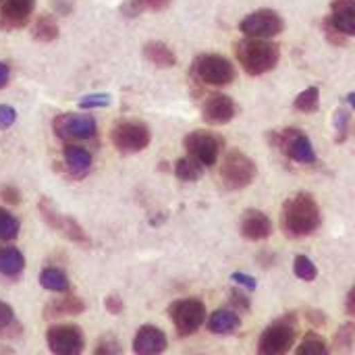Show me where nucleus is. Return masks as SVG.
<instances>
[{
  "mask_svg": "<svg viewBox=\"0 0 355 355\" xmlns=\"http://www.w3.org/2000/svg\"><path fill=\"white\" fill-rule=\"evenodd\" d=\"M281 223H283L285 235L293 239L308 237L316 233L322 223L320 208L310 193H297L285 202L283 212H281Z\"/></svg>",
  "mask_w": 355,
  "mask_h": 355,
  "instance_id": "f257e3e1",
  "label": "nucleus"
},
{
  "mask_svg": "<svg viewBox=\"0 0 355 355\" xmlns=\"http://www.w3.org/2000/svg\"><path fill=\"white\" fill-rule=\"evenodd\" d=\"M235 52H237L241 67L250 75H264V73L272 71L281 58L279 46L264 37H248L237 44Z\"/></svg>",
  "mask_w": 355,
  "mask_h": 355,
  "instance_id": "f03ea898",
  "label": "nucleus"
},
{
  "mask_svg": "<svg viewBox=\"0 0 355 355\" xmlns=\"http://www.w3.org/2000/svg\"><path fill=\"white\" fill-rule=\"evenodd\" d=\"M256 175H258L256 162L248 154H243L239 150H231L223 158V164H220V171H218L220 183L229 191H241V189L250 187L254 183Z\"/></svg>",
  "mask_w": 355,
  "mask_h": 355,
  "instance_id": "7ed1b4c3",
  "label": "nucleus"
},
{
  "mask_svg": "<svg viewBox=\"0 0 355 355\" xmlns=\"http://www.w3.org/2000/svg\"><path fill=\"white\" fill-rule=\"evenodd\" d=\"M110 139H112V146L121 154H137V152H141V150H146L150 146L152 133H150V129H148V125L144 121L125 119V121H119L112 127Z\"/></svg>",
  "mask_w": 355,
  "mask_h": 355,
  "instance_id": "20e7f679",
  "label": "nucleus"
},
{
  "mask_svg": "<svg viewBox=\"0 0 355 355\" xmlns=\"http://www.w3.org/2000/svg\"><path fill=\"white\" fill-rule=\"evenodd\" d=\"M52 131L58 139H64V141L94 139L98 135V123L92 114L67 112V114L54 116Z\"/></svg>",
  "mask_w": 355,
  "mask_h": 355,
  "instance_id": "39448f33",
  "label": "nucleus"
},
{
  "mask_svg": "<svg viewBox=\"0 0 355 355\" xmlns=\"http://www.w3.org/2000/svg\"><path fill=\"white\" fill-rule=\"evenodd\" d=\"M40 214H42L44 223L50 229H54L58 235H62L64 239H69V241H73L77 245H83V248H89L92 245L89 235L81 229V225L73 216H67V214L56 212V208L48 200H42L40 202Z\"/></svg>",
  "mask_w": 355,
  "mask_h": 355,
  "instance_id": "423d86ee",
  "label": "nucleus"
},
{
  "mask_svg": "<svg viewBox=\"0 0 355 355\" xmlns=\"http://www.w3.org/2000/svg\"><path fill=\"white\" fill-rule=\"evenodd\" d=\"M295 341V318H283L275 320L260 337L258 352L262 355H281L287 354L293 347Z\"/></svg>",
  "mask_w": 355,
  "mask_h": 355,
  "instance_id": "0eeeda50",
  "label": "nucleus"
},
{
  "mask_svg": "<svg viewBox=\"0 0 355 355\" xmlns=\"http://www.w3.org/2000/svg\"><path fill=\"white\" fill-rule=\"evenodd\" d=\"M179 337H189L206 322V308L200 300H179L168 310Z\"/></svg>",
  "mask_w": 355,
  "mask_h": 355,
  "instance_id": "6e6552de",
  "label": "nucleus"
},
{
  "mask_svg": "<svg viewBox=\"0 0 355 355\" xmlns=\"http://www.w3.org/2000/svg\"><path fill=\"white\" fill-rule=\"evenodd\" d=\"M193 73L202 83L216 87L229 85L235 79L233 64L220 54H202L193 64Z\"/></svg>",
  "mask_w": 355,
  "mask_h": 355,
  "instance_id": "1a4fd4ad",
  "label": "nucleus"
},
{
  "mask_svg": "<svg viewBox=\"0 0 355 355\" xmlns=\"http://www.w3.org/2000/svg\"><path fill=\"white\" fill-rule=\"evenodd\" d=\"M223 137L212 131H193L185 137V150L189 156L200 160L204 166L216 164L220 150H223Z\"/></svg>",
  "mask_w": 355,
  "mask_h": 355,
  "instance_id": "9d476101",
  "label": "nucleus"
},
{
  "mask_svg": "<svg viewBox=\"0 0 355 355\" xmlns=\"http://www.w3.org/2000/svg\"><path fill=\"white\" fill-rule=\"evenodd\" d=\"M48 349L56 355H77L83 352L85 339L81 329L71 324H56L46 331Z\"/></svg>",
  "mask_w": 355,
  "mask_h": 355,
  "instance_id": "9b49d317",
  "label": "nucleus"
},
{
  "mask_svg": "<svg viewBox=\"0 0 355 355\" xmlns=\"http://www.w3.org/2000/svg\"><path fill=\"white\" fill-rule=\"evenodd\" d=\"M239 29L245 37H264L270 40L275 35H279L283 31V19L268 8L256 10L252 15H248L241 23Z\"/></svg>",
  "mask_w": 355,
  "mask_h": 355,
  "instance_id": "f8f14e48",
  "label": "nucleus"
},
{
  "mask_svg": "<svg viewBox=\"0 0 355 355\" xmlns=\"http://www.w3.org/2000/svg\"><path fill=\"white\" fill-rule=\"evenodd\" d=\"M277 144L283 148V152L300 162V164H312L316 162V150L310 141V137L306 133H302L300 129H285L281 133V137L277 139Z\"/></svg>",
  "mask_w": 355,
  "mask_h": 355,
  "instance_id": "ddd939ff",
  "label": "nucleus"
},
{
  "mask_svg": "<svg viewBox=\"0 0 355 355\" xmlns=\"http://www.w3.org/2000/svg\"><path fill=\"white\" fill-rule=\"evenodd\" d=\"M35 0H6L0 8V27L10 31L23 27L31 12H33Z\"/></svg>",
  "mask_w": 355,
  "mask_h": 355,
  "instance_id": "4468645a",
  "label": "nucleus"
},
{
  "mask_svg": "<svg viewBox=\"0 0 355 355\" xmlns=\"http://www.w3.org/2000/svg\"><path fill=\"white\" fill-rule=\"evenodd\" d=\"M202 114L212 125H227V123H231L235 119L237 106H235V102L229 96L216 94V96H212V98L206 100Z\"/></svg>",
  "mask_w": 355,
  "mask_h": 355,
  "instance_id": "2eb2a0df",
  "label": "nucleus"
},
{
  "mask_svg": "<svg viewBox=\"0 0 355 355\" xmlns=\"http://www.w3.org/2000/svg\"><path fill=\"white\" fill-rule=\"evenodd\" d=\"M241 235L248 241H262L272 235V220L260 210H248L241 216Z\"/></svg>",
  "mask_w": 355,
  "mask_h": 355,
  "instance_id": "dca6fc26",
  "label": "nucleus"
},
{
  "mask_svg": "<svg viewBox=\"0 0 355 355\" xmlns=\"http://www.w3.org/2000/svg\"><path fill=\"white\" fill-rule=\"evenodd\" d=\"M62 158H64V164H67V173L75 179H81L89 173L92 168V162H94V156L89 150L77 146V144H67L62 148Z\"/></svg>",
  "mask_w": 355,
  "mask_h": 355,
  "instance_id": "f3484780",
  "label": "nucleus"
},
{
  "mask_svg": "<svg viewBox=\"0 0 355 355\" xmlns=\"http://www.w3.org/2000/svg\"><path fill=\"white\" fill-rule=\"evenodd\" d=\"M329 23L341 35H355V0H335Z\"/></svg>",
  "mask_w": 355,
  "mask_h": 355,
  "instance_id": "a211bd4d",
  "label": "nucleus"
},
{
  "mask_svg": "<svg viewBox=\"0 0 355 355\" xmlns=\"http://www.w3.org/2000/svg\"><path fill=\"white\" fill-rule=\"evenodd\" d=\"M166 349V335L156 327H141L133 341V352L139 355L162 354Z\"/></svg>",
  "mask_w": 355,
  "mask_h": 355,
  "instance_id": "6ab92c4d",
  "label": "nucleus"
},
{
  "mask_svg": "<svg viewBox=\"0 0 355 355\" xmlns=\"http://www.w3.org/2000/svg\"><path fill=\"white\" fill-rule=\"evenodd\" d=\"M85 310V302L71 295V293H64L60 300H52L46 304L44 308V318L46 320H60L64 316H77Z\"/></svg>",
  "mask_w": 355,
  "mask_h": 355,
  "instance_id": "aec40b11",
  "label": "nucleus"
},
{
  "mask_svg": "<svg viewBox=\"0 0 355 355\" xmlns=\"http://www.w3.org/2000/svg\"><path fill=\"white\" fill-rule=\"evenodd\" d=\"M25 270V258L17 248L0 245V275L6 279H19Z\"/></svg>",
  "mask_w": 355,
  "mask_h": 355,
  "instance_id": "412c9836",
  "label": "nucleus"
},
{
  "mask_svg": "<svg viewBox=\"0 0 355 355\" xmlns=\"http://www.w3.org/2000/svg\"><path fill=\"white\" fill-rule=\"evenodd\" d=\"M144 56L158 69H168V67H175V62H177L175 52L164 42H156V40H152L144 46Z\"/></svg>",
  "mask_w": 355,
  "mask_h": 355,
  "instance_id": "4be33fe9",
  "label": "nucleus"
},
{
  "mask_svg": "<svg viewBox=\"0 0 355 355\" xmlns=\"http://www.w3.org/2000/svg\"><path fill=\"white\" fill-rule=\"evenodd\" d=\"M239 316L233 312V310H216L208 320H206V327L210 333L214 335H229L233 333L237 327H239Z\"/></svg>",
  "mask_w": 355,
  "mask_h": 355,
  "instance_id": "5701e85b",
  "label": "nucleus"
},
{
  "mask_svg": "<svg viewBox=\"0 0 355 355\" xmlns=\"http://www.w3.org/2000/svg\"><path fill=\"white\" fill-rule=\"evenodd\" d=\"M31 35H33L35 42L48 44V42H54V40L60 35V27H58V23H56L54 17H50V15H40V17L33 21V25H31Z\"/></svg>",
  "mask_w": 355,
  "mask_h": 355,
  "instance_id": "b1692460",
  "label": "nucleus"
},
{
  "mask_svg": "<svg viewBox=\"0 0 355 355\" xmlns=\"http://www.w3.org/2000/svg\"><path fill=\"white\" fill-rule=\"evenodd\" d=\"M40 285L46 291H54V293H69L71 291V283L67 279V275L60 268H44L40 272Z\"/></svg>",
  "mask_w": 355,
  "mask_h": 355,
  "instance_id": "393cba45",
  "label": "nucleus"
},
{
  "mask_svg": "<svg viewBox=\"0 0 355 355\" xmlns=\"http://www.w3.org/2000/svg\"><path fill=\"white\" fill-rule=\"evenodd\" d=\"M202 173H204V164H202L200 160H196L193 156H183V158H179L177 164H175V175H177V179H179V181H185V183L198 181V179L202 177Z\"/></svg>",
  "mask_w": 355,
  "mask_h": 355,
  "instance_id": "a878e982",
  "label": "nucleus"
},
{
  "mask_svg": "<svg viewBox=\"0 0 355 355\" xmlns=\"http://www.w3.org/2000/svg\"><path fill=\"white\" fill-rule=\"evenodd\" d=\"M21 335V327L12 308L6 302H0V339H15Z\"/></svg>",
  "mask_w": 355,
  "mask_h": 355,
  "instance_id": "bb28decb",
  "label": "nucleus"
},
{
  "mask_svg": "<svg viewBox=\"0 0 355 355\" xmlns=\"http://www.w3.org/2000/svg\"><path fill=\"white\" fill-rule=\"evenodd\" d=\"M295 110L300 112H316L318 106H320V89L316 85L304 89L297 98H295Z\"/></svg>",
  "mask_w": 355,
  "mask_h": 355,
  "instance_id": "cd10ccee",
  "label": "nucleus"
},
{
  "mask_svg": "<svg viewBox=\"0 0 355 355\" xmlns=\"http://www.w3.org/2000/svg\"><path fill=\"white\" fill-rule=\"evenodd\" d=\"M19 235V220L6 208H0V243L12 241Z\"/></svg>",
  "mask_w": 355,
  "mask_h": 355,
  "instance_id": "c85d7f7f",
  "label": "nucleus"
},
{
  "mask_svg": "<svg viewBox=\"0 0 355 355\" xmlns=\"http://www.w3.org/2000/svg\"><path fill=\"white\" fill-rule=\"evenodd\" d=\"M293 272H295L297 279H302V281H306V283H310V281H314V279L318 277L316 264H314L308 256H304V254H300V256L295 258V262H293Z\"/></svg>",
  "mask_w": 355,
  "mask_h": 355,
  "instance_id": "c756f323",
  "label": "nucleus"
},
{
  "mask_svg": "<svg viewBox=\"0 0 355 355\" xmlns=\"http://www.w3.org/2000/svg\"><path fill=\"white\" fill-rule=\"evenodd\" d=\"M329 352V347H327V343L320 339V337H316V335H308L304 341H302V345L297 347V354L300 355H310V354H327Z\"/></svg>",
  "mask_w": 355,
  "mask_h": 355,
  "instance_id": "7c9ffc66",
  "label": "nucleus"
},
{
  "mask_svg": "<svg viewBox=\"0 0 355 355\" xmlns=\"http://www.w3.org/2000/svg\"><path fill=\"white\" fill-rule=\"evenodd\" d=\"M335 343L337 347H343V349H349L355 343V324H345L337 331V337H335Z\"/></svg>",
  "mask_w": 355,
  "mask_h": 355,
  "instance_id": "2f4dec72",
  "label": "nucleus"
},
{
  "mask_svg": "<svg viewBox=\"0 0 355 355\" xmlns=\"http://www.w3.org/2000/svg\"><path fill=\"white\" fill-rule=\"evenodd\" d=\"M108 102H110L108 94H92V96L81 98L79 106L81 108H104V106H108Z\"/></svg>",
  "mask_w": 355,
  "mask_h": 355,
  "instance_id": "473e14b6",
  "label": "nucleus"
},
{
  "mask_svg": "<svg viewBox=\"0 0 355 355\" xmlns=\"http://www.w3.org/2000/svg\"><path fill=\"white\" fill-rule=\"evenodd\" d=\"M121 345L114 341V339H102L98 345H96V355H114L121 354Z\"/></svg>",
  "mask_w": 355,
  "mask_h": 355,
  "instance_id": "72a5a7b5",
  "label": "nucleus"
},
{
  "mask_svg": "<svg viewBox=\"0 0 355 355\" xmlns=\"http://www.w3.org/2000/svg\"><path fill=\"white\" fill-rule=\"evenodd\" d=\"M17 121V112L8 104H0V129H8Z\"/></svg>",
  "mask_w": 355,
  "mask_h": 355,
  "instance_id": "f704fd0d",
  "label": "nucleus"
},
{
  "mask_svg": "<svg viewBox=\"0 0 355 355\" xmlns=\"http://www.w3.org/2000/svg\"><path fill=\"white\" fill-rule=\"evenodd\" d=\"M233 283H237L239 287H243V289H248V291H254L256 287H258V281L254 279V277H250V275H245V272H233Z\"/></svg>",
  "mask_w": 355,
  "mask_h": 355,
  "instance_id": "c9c22d12",
  "label": "nucleus"
},
{
  "mask_svg": "<svg viewBox=\"0 0 355 355\" xmlns=\"http://www.w3.org/2000/svg\"><path fill=\"white\" fill-rule=\"evenodd\" d=\"M347 123H349V114L341 108L337 112V141H343L345 139V133H347Z\"/></svg>",
  "mask_w": 355,
  "mask_h": 355,
  "instance_id": "e433bc0d",
  "label": "nucleus"
},
{
  "mask_svg": "<svg viewBox=\"0 0 355 355\" xmlns=\"http://www.w3.org/2000/svg\"><path fill=\"white\" fill-rule=\"evenodd\" d=\"M104 306H106V310H108L110 314H121L123 308H125L123 300H121L119 295H114V293H110V295L104 300Z\"/></svg>",
  "mask_w": 355,
  "mask_h": 355,
  "instance_id": "4c0bfd02",
  "label": "nucleus"
},
{
  "mask_svg": "<svg viewBox=\"0 0 355 355\" xmlns=\"http://www.w3.org/2000/svg\"><path fill=\"white\" fill-rule=\"evenodd\" d=\"M144 10H164L173 0H137Z\"/></svg>",
  "mask_w": 355,
  "mask_h": 355,
  "instance_id": "58836bf2",
  "label": "nucleus"
},
{
  "mask_svg": "<svg viewBox=\"0 0 355 355\" xmlns=\"http://www.w3.org/2000/svg\"><path fill=\"white\" fill-rule=\"evenodd\" d=\"M231 304H233V308H241V310H250V300L239 291V289H235L233 293H231Z\"/></svg>",
  "mask_w": 355,
  "mask_h": 355,
  "instance_id": "ea45409f",
  "label": "nucleus"
},
{
  "mask_svg": "<svg viewBox=\"0 0 355 355\" xmlns=\"http://www.w3.org/2000/svg\"><path fill=\"white\" fill-rule=\"evenodd\" d=\"M0 196H2V200H4L6 204H10V206H15V204L21 202V196H19V191H17L15 187H4V189L0 191Z\"/></svg>",
  "mask_w": 355,
  "mask_h": 355,
  "instance_id": "a19ab883",
  "label": "nucleus"
},
{
  "mask_svg": "<svg viewBox=\"0 0 355 355\" xmlns=\"http://www.w3.org/2000/svg\"><path fill=\"white\" fill-rule=\"evenodd\" d=\"M8 81H10V69H8V64L0 62V89H2Z\"/></svg>",
  "mask_w": 355,
  "mask_h": 355,
  "instance_id": "79ce46f5",
  "label": "nucleus"
},
{
  "mask_svg": "<svg viewBox=\"0 0 355 355\" xmlns=\"http://www.w3.org/2000/svg\"><path fill=\"white\" fill-rule=\"evenodd\" d=\"M56 10L58 12H71V6H69V2H62V0H56Z\"/></svg>",
  "mask_w": 355,
  "mask_h": 355,
  "instance_id": "37998d69",
  "label": "nucleus"
},
{
  "mask_svg": "<svg viewBox=\"0 0 355 355\" xmlns=\"http://www.w3.org/2000/svg\"><path fill=\"white\" fill-rule=\"evenodd\" d=\"M347 304H349V312H355V287L352 289V293H349V300H347Z\"/></svg>",
  "mask_w": 355,
  "mask_h": 355,
  "instance_id": "c03bdc74",
  "label": "nucleus"
},
{
  "mask_svg": "<svg viewBox=\"0 0 355 355\" xmlns=\"http://www.w3.org/2000/svg\"><path fill=\"white\" fill-rule=\"evenodd\" d=\"M347 102H349V106H352V108L355 110V92H354V94H349V96H347Z\"/></svg>",
  "mask_w": 355,
  "mask_h": 355,
  "instance_id": "a18cd8bd",
  "label": "nucleus"
}]
</instances>
